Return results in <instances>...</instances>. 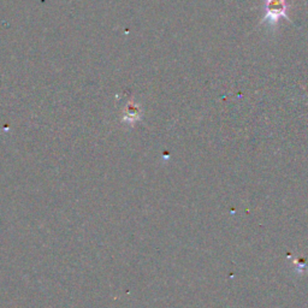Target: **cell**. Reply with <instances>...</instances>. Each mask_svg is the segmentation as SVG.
Returning a JSON list of instances; mask_svg holds the SVG:
<instances>
[{
  "label": "cell",
  "mask_w": 308,
  "mask_h": 308,
  "mask_svg": "<svg viewBox=\"0 0 308 308\" xmlns=\"http://www.w3.org/2000/svg\"><path fill=\"white\" fill-rule=\"evenodd\" d=\"M264 17L261 23L268 22L271 27H276L281 18L290 21L288 17V0H264Z\"/></svg>",
  "instance_id": "obj_1"
}]
</instances>
